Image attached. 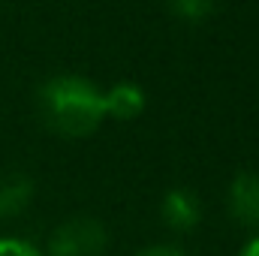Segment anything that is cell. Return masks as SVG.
<instances>
[{
    "mask_svg": "<svg viewBox=\"0 0 259 256\" xmlns=\"http://www.w3.org/2000/svg\"><path fill=\"white\" fill-rule=\"evenodd\" d=\"M36 106L46 127L64 139H91L106 124L103 88L78 72L49 75L36 91Z\"/></svg>",
    "mask_w": 259,
    "mask_h": 256,
    "instance_id": "obj_1",
    "label": "cell"
},
{
    "mask_svg": "<svg viewBox=\"0 0 259 256\" xmlns=\"http://www.w3.org/2000/svg\"><path fill=\"white\" fill-rule=\"evenodd\" d=\"M42 250L46 256H103L109 250V226L91 214H72L49 232Z\"/></svg>",
    "mask_w": 259,
    "mask_h": 256,
    "instance_id": "obj_2",
    "label": "cell"
},
{
    "mask_svg": "<svg viewBox=\"0 0 259 256\" xmlns=\"http://www.w3.org/2000/svg\"><path fill=\"white\" fill-rule=\"evenodd\" d=\"M226 211L229 217L250 229V235L259 232V172L256 169H241L232 175L226 187Z\"/></svg>",
    "mask_w": 259,
    "mask_h": 256,
    "instance_id": "obj_3",
    "label": "cell"
},
{
    "mask_svg": "<svg viewBox=\"0 0 259 256\" xmlns=\"http://www.w3.org/2000/svg\"><path fill=\"white\" fill-rule=\"evenodd\" d=\"M202 214H205L202 211V199L190 187H172L160 199V220L178 235L193 232L202 223Z\"/></svg>",
    "mask_w": 259,
    "mask_h": 256,
    "instance_id": "obj_4",
    "label": "cell"
},
{
    "mask_svg": "<svg viewBox=\"0 0 259 256\" xmlns=\"http://www.w3.org/2000/svg\"><path fill=\"white\" fill-rule=\"evenodd\" d=\"M106 121H136L148 109V94L139 81H115L103 91Z\"/></svg>",
    "mask_w": 259,
    "mask_h": 256,
    "instance_id": "obj_5",
    "label": "cell"
},
{
    "mask_svg": "<svg viewBox=\"0 0 259 256\" xmlns=\"http://www.w3.org/2000/svg\"><path fill=\"white\" fill-rule=\"evenodd\" d=\"M36 193V184L24 172H3L0 175V220L18 217Z\"/></svg>",
    "mask_w": 259,
    "mask_h": 256,
    "instance_id": "obj_6",
    "label": "cell"
},
{
    "mask_svg": "<svg viewBox=\"0 0 259 256\" xmlns=\"http://www.w3.org/2000/svg\"><path fill=\"white\" fill-rule=\"evenodd\" d=\"M166 3H169V9H172L175 18H181L187 24H199V21H205V18L214 15V9H217L220 0H166Z\"/></svg>",
    "mask_w": 259,
    "mask_h": 256,
    "instance_id": "obj_7",
    "label": "cell"
},
{
    "mask_svg": "<svg viewBox=\"0 0 259 256\" xmlns=\"http://www.w3.org/2000/svg\"><path fill=\"white\" fill-rule=\"evenodd\" d=\"M0 256H46L39 244L21 235H0Z\"/></svg>",
    "mask_w": 259,
    "mask_h": 256,
    "instance_id": "obj_8",
    "label": "cell"
},
{
    "mask_svg": "<svg viewBox=\"0 0 259 256\" xmlns=\"http://www.w3.org/2000/svg\"><path fill=\"white\" fill-rule=\"evenodd\" d=\"M133 256H190L178 241H151V244H142Z\"/></svg>",
    "mask_w": 259,
    "mask_h": 256,
    "instance_id": "obj_9",
    "label": "cell"
},
{
    "mask_svg": "<svg viewBox=\"0 0 259 256\" xmlns=\"http://www.w3.org/2000/svg\"><path fill=\"white\" fill-rule=\"evenodd\" d=\"M238 256H259V232H253V235H250V238L241 244Z\"/></svg>",
    "mask_w": 259,
    "mask_h": 256,
    "instance_id": "obj_10",
    "label": "cell"
}]
</instances>
